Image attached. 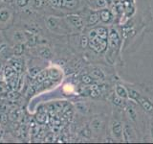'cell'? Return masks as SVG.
Listing matches in <instances>:
<instances>
[{
    "instance_id": "obj_1",
    "label": "cell",
    "mask_w": 153,
    "mask_h": 144,
    "mask_svg": "<svg viewBox=\"0 0 153 144\" xmlns=\"http://www.w3.org/2000/svg\"><path fill=\"white\" fill-rule=\"evenodd\" d=\"M13 19L11 10L7 8L0 9V29L6 28Z\"/></svg>"
},
{
    "instance_id": "obj_2",
    "label": "cell",
    "mask_w": 153,
    "mask_h": 144,
    "mask_svg": "<svg viewBox=\"0 0 153 144\" xmlns=\"http://www.w3.org/2000/svg\"><path fill=\"white\" fill-rule=\"evenodd\" d=\"M47 26L53 32H56L59 34L65 32V27L60 25V19H59V18H56L53 16L49 17L47 19Z\"/></svg>"
},
{
    "instance_id": "obj_3",
    "label": "cell",
    "mask_w": 153,
    "mask_h": 144,
    "mask_svg": "<svg viewBox=\"0 0 153 144\" xmlns=\"http://www.w3.org/2000/svg\"><path fill=\"white\" fill-rule=\"evenodd\" d=\"M66 20L68 21V23H70L71 25H73L75 28L79 29V30H81L84 26L83 19L79 16H68L66 17Z\"/></svg>"
},
{
    "instance_id": "obj_4",
    "label": "cell",
    "mask_w": 153,
    "mask_h": 144,
    "mask_svg": "<svg viewBox=\"0 0 153 144\" xmlns=\"http://www.w3.org/2000/svg\"><path fill=\"white\" fill-rule=\"evenodd\" d=\"M123 134L124 139L127 141H131L132 139L135 137V134H134L133 130L131 129V127H129L128 125H126V126L123 127Z\"/></svg>"
},
{
    "instance_id": "obj_5",
    "label": "cell",
    "mask_w": 153,
    "mask_h": 144,
    "mask_svg": "<svg viewBox=\"0 0 153 144\" xmlns=\"http://www.w3.org/2000/svg\"><path fill=\"white\" fill-rule=\"evenodd\" d=\"M112 133L115 136V137L120 138L123 136V127L121 123H119L117 121H115L112 125Z\"/></svg>"
},
{
    "instance_id": "obj_6",
    "label": "cell",
    "mask_w": 153,
    "mask_h": 144,
    "mask_svg": "<svg viewBox=\"0 0 153 144\" xmlns=\"http://www.w3.org/2000/svg\"><path fill=\"white\" fill-rule=\"evenodd\" d=\"M102 122L100 119L96 118L93 120L92 122H91V128H92V130L95 132L100 131V130H102Z\"/></svg>"
},
{
    "instance_id": "obj_7",
    "label": "cell",
    "mask_w": 153,
    "mask_h": 144,
    "mask_svg": "<svg viewBox=\"0 0 153 144\" xmlns=\"http://www.w3.org/2000/svg\"><path fill=\"white\" fill-rule=\"evenodd\" d=\"M99 16H100V19L104 22H108L110 19H111V14H110V12L108 11V10H105V9L102 10V11L100 12Z\"/></svg>"
},
{
    "instance_id": "obj_8",
    "label": "cell",
    "mask_w": 153,
    "mask_h": 144,
    "mask_svg": "<svg viewBox=\"0 0 153 144\" xmlns=\"http://www.w3.org/2000/svg\"><path fill=\"white\" fill-rule=\"evenodd\" d=\"M78 5V0H62V7L67 9H74Z\"/></svg>"
},
{
    "instance_id": "obj_9",
    "label": "cell",
    "mask_w": 153,
    "mask_h": 144,
    "mask_svg": "<svg viewBox=\"0 0 153 144\" xmlns=\"http://www.w3.org/2000/svg\"><path fill=\"white\" fill-rule=\"evenodd\" d=\"M139 102L141 103V105L143 107V109H146V110H148V112L153 110V105L148 100H146L145 98H141V99H139Z\"/></svg>"
},
{
    "instance_id": "obj_10",
    "label": "cell",
    "mask_w": 153,
    "mask_h": 144,
    "mask_svg": "<svg viewBox=\"0 0 153 144\" xmlns=\"http://www.w3.org/2000/svg\"><path fill=\"white\" fill-rule=\"evenodd\" d=\"M116 93L119 97H121V98H126L127 97V91L126 90V88H123V86H117Z\"/></svg>"
},
{
    "instance_id": "obj_11",
    "label": "cell",
    "mask_w": 153,
    "mask_h": 144,
    "mask_svg": "<svg viewBox=\"0 0 153 144\" xmlns=\"http://www.w3.org/2000/svg\"><path fill=\"white\" fill-rule=\"evenodd\" d=\"M38 54H39L40 57L44 58V59H48V58L51 57V51H50L49 48L43 47L39 51H38Z\"/></svg>"
},
{
    "instance_id": "obj_12",
    "label": "cell",
    "mask_w": 153,
    "mask_h": 144,
    "mask_svg": "<svg viewBox=\"0 0 153 144\" xmlns=\"http://www.w3.org/2000/svg\"><path fill=\"white\" fill-rule=\"evenodd\" d=\"M100 19V16L98 14H91L88 17V24L89 25H94L96 24Z\"/></svg>"
},
{
    "instance_id": "obj_13",
    "label": "cell",
    "mask_w": 153,
    "mask_h": 144,
    "mask_svg": "<svg viewBox=\"0 0 153 144\" xmlns=\"http://www.w3.org/2000/svg\"><path fill=\"white\" fill-rule=\"evenodd\" d=\"M96 31H97L99 37H100L103 40H106L107 38V36H108V33H107V30L105 29L104 27H100L98 29H96Z\"/></svg>"
},
{
    "instance_id": "obj_14",
    "label": "cell",
    "mask_w": 153,
    "mask_h": 144,
    "mask_svg": "<svg viewBox=\"0 0 153 144\" xmlns=\"http://www.w3.org/2000/svg\"><path fill=\"white\" fill-rule=\"evenodd\" d=\"M14 40H17L18 42L25 41L27 40L25 33H23V32H16V34H14Z\"/></svg>"
},
{
    "instance_id": "obj_15",
    "label": "cell",
    "mask_w": 153,
    "mask_h": 144,
    "mask_svg": "<svg viewBox=\"0 0 153 144\" xmlns=\"http://www.w3.org/2000/svg\"><path fill=\"white\" fill-rule=\"evenodd\" d=\"M88 2L91 4V5H95L97 8H100V7H103L105 5V1L104 0H88Z\"/></svg>"
},
{
    "instance_id": "obj_16",
    "label": "cell",
    "mask_w": 153,
    "mask_h": 144,
    "mask_svg": "<svg viewBox=\"0 0 153 144\" xmlns=\"http://www.w3.org/2000/svg\"><path fill=\"white\" fill-rule=\"evenodd\" d=\"M31 3H32V6L33 8H40L42 5H43V1L42 0H31Z\"/></svg>"
},
{
    "instance_id": "obj_17",
    "label": "cell",
    "mask_w": 153,
    "mask_h": 144,
    "mask_svg": "<svg viewBox=\"0 0 153 144\" xmlns=\"http://www.w3.org/2000/svg\"><path fill=\"white\" fill-rule=\"evenodd\" d=\"M51 5H53L54 7L59 8L62 6V0H48Z\"/></svg>"
},
{
    "instance_id": "obj_18",
    "label": "cell",
    "mask_w": 153,
    "mask_h": 144,
    "mask_svg": "<svg viewBox=\"0 0 153 144\" xmlns=\"http://www.w3.org/2000/svg\"><path fill=\"white\" fill-rule=\"evenodd\" d=\"M39 73H40V69L37 68V67H33V68L30 69V75L32 77H36Z\"/></svg>"
},
{
    "instance_id": "obj_19",
    "label": "cell",
    "mask_w": 153,
    "mask_h": 144,
    "mask_svg": "<svg viewBox=\"0 0 153 144\" xmlns=\"http://www.w3.org/2000/svg\"><path fill=\"white\" fill-rule=\"evenodd\" d=\"M63 89L66 93H71L74 91V86H72L71 84H66L64 86H63Z\"/></svg>"
},
{
    "instance_id": "obj_20",
    "label": "cell",
    "mask_w": 153,
    "mask_h": 144,
    "mask_svg": "<svg viewBox=\"0 0 153 144\" xmlns=\"http://www.w3.org/2000/svg\"><path fill=\"white\" fill-rule=\"evenodd\" d=\"M129 96H130L131 98L137 100V101L140 99V95H139V93L136 92V91H134V90H129Z\"/></svg>"
},
{
    "instance_id": "obj_21",
    "label": "cell",
    "mask_w": 153,
    "mask_h": 144,
    "mask_svg": "<svg viewBox=\"0 0 153 144\" xmlns=\"http://www.w3.org/2000/svg\"><path fill=\"white\" fill-rule=\"evenodd\" d=\"M22 52H23L22 44H20V43H18V44H17L16 47H14V53H16V55H20Z\"/></svg>"
},
{
    "instance_id": "obj_22",
    "label": "cell",
    "mask_w": 153,
    "mask_h": 144,
    "mask_svg": "<svg viewBox=\"0 0 153 144\" xmlns=\"http://www.w3.org/2000/svg\"><path fill=\"white\" fill-rule=\"evenodd\" d=\"M30 2V0H16V3L19 7H25Z\"/></svg>"
},
{
    "instance_id": "obj_23",
    "label": "cell",
    "mask_w": 153,
    "mask_h": 144,
    "mask_svg": "<svg viewBox=\"0 0 153 144\" xmlns=\"http://www.w3.org/2000/svg\"><path fill=\"white\" fill-rule=\"evenodd\" d=\"M80 42H81V47L85 48L86 46H87L89 40H88V38H86V37H81V38H80Z\"/></svg>"
},
{
    "instance_id": "obj_24",
    "label": "cell",
    "mask_w": 153,
    "mask_h": 144,
    "mask_svg": "<svg viewBox=\"0 0 153 144\" xmlns=\"http://www.w3.org/2000/svg\"><path fill=\"white\" fill-rule=\"evenodd\" d=\"M19 113H20V112H19L18 110H13V112H11V114H10V116H11L12 119L17 118V117L19 116Z\"/></svg>"
},
{
    "instance_id": "obj_25",
    "label": "cell",
    "mask_w": 153,
    "mask_h": 144,
    "mask_svg": "<svg viewBox=\"0 0 153 144\" xmlns=\"http://www.w3.org/2000/svg\"><path fill=\"white\" fill-rule=\"evenodd\" d=\"M93 75L96 77V78H98V79H100V78H102L103 77V74H102V72L100 71V70H94L93 71Z\"/></svg>"
},
{
    "instance_id": "obj_26",
    "label": "cell",
    "mask_w": 153,
    "mask_h": 144,
    "mask_svg": "<svg viewBox=\"0 0 153 144\" xmlns=\"http://www.w3.org/2000/svg\"><path fill=\"white\" fill-rule=\"evenodd\" d=\"M82 81H83V83L90 84L91 82H92V79H91L88 75H85V76H83V77H82Z\"/></svg>"
},
{
    "instance_id": "obj_27",
    "label": "cell",
    "mask_w": 153,
    "mask_h": 144,
    "mask_svg": "<svg viewBox=\"0 0 153 144\" xmlns=\"http://www.w3.org/2000/svg\"><path fill=\"white\" fill-rule=\"evenodd\" d=\"M82 134H83L84 136H86V137H89L91 134H90V131H89V130L85 129V130H83V131H82Z\"/></svg>"
},
{
    "instance_id": "obj_28",
    "label": "cell",
    "mask_w": 153,
    "mask_h": 144,
    "mask_svg": "<svg viewBox=\"0 0 153 144\" xmlns=\"http://www.w3.org/2000/svg\"><path fill=\"white\" fill-rule=\"evenodd\" d=\"M6 1H7V0H6ZM8 1H9V0H8Z\"/></svg>"
}]
</instances>
